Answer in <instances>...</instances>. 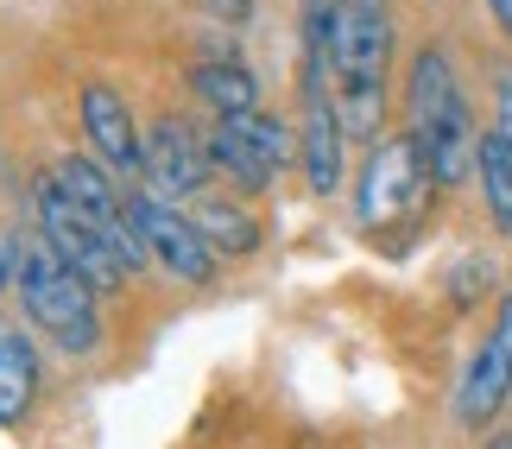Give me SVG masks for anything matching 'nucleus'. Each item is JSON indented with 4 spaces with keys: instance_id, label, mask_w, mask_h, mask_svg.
I'll return each mask as SVG.
<instances>
[{
    "instance_id": "nucleus-1",
    "label": "nucleus",
    "mask_w": 512,
    "mask_h": 449,
    "mask_svg": "<svg viewBox=\"0 0 512 449\" xmlns=\"http://www.w3.org/2000/svg\"><path fill=\"white\" fill-rule=\"evenodd\" d=\"M7 266H13V291L26 323L45 336L57 355L83 361L102 348V310H95V285L57 253L38 228L7 234Z\"/></svg>"
},
{
    "instance_id": "nucleus-2",
    "label": "nucleus",
    "mask_w": 512,
    "mask_h": 449,
    "mask_svg": "<svg viewBox=\"0 0 512 449\" xmlns=\"http://www.w3.org/2000/svg\"><path fill=\"white\" fill-rule=\"evenodd\" d=\"M405 140L418 146V165L437 190H456L468 171H475L481 133L475 114H468V95L456 83V64H449L443 45H424L411 57L405 76Z\"/></svg>"
},
{
    "instance_id": "nucleus-3",
    "label": "nucleus",
    "mask_w": 512,
    "mask_h": 449,
    "mask_svg": "<svg viewBox=\"0 0 512 449\" xmlns=\"http://www.w3.org/2000/svg\"><path fill=\"white\" fill-rule=\"evenodd\" d=\"M392 76V7L386 0H342L336 26V108L348 140H380Z\"/></svg>"
},
{
    "instance_id": "nucleus-4",
    "label": "nucleus",
    "mask_w": 512,
    "mask_h": 449,
    "mask_svg": "<svg viewBox=\"0 0 512 449\" xmlns=\"http://www.w3.org/2000/svg\"><path fill=\"white\" fill-rule=\"evenodd\" d=\"M32 228L45 234V241L64 253V260L83 272L95 291H114V285H127L133 272H140V260H133V253L114 241V234L89 216V209H76V197L51 178V171L32 184Z\"/></svg>"
},
{
    "instance_id": "nucleus-5",
    "label": "nucleus",
    "mask_w": 512,
    "mask_h": 449,
    "mask_svg": "<svg viewBox=\"0 0 512 449\" xmlns=\"http://www.w3.org/2000/svg\"><path fill=\"white\" fill-rule=\"evenodd\" d=\"M209 152H215V171L234 178V190L260 197V190H272L291 171V159H298V133H291L279 114L253 108V114H234V121H215Z\"/></svg>"
},
{
    "instance_id": "nucleus-6",
    "label": "nucleus",
    "mask_w": 512,
    "mask_h": 449,
    "mask_svg": "<svg viewBox=\"0 0 512 449\" xmlns=\"http://www.w3.org/2000/svg\"><path fill=\"white\" fill-rule=\"evenodd\" d=\"M127 222L140 228L146 260H159V272H171L177 285H209L215 279L222 253L203 241V228H196L190 216H177V203H165L159 190L127 184Z\"/></svg>"
},
{
    "instance_id": "nucleus-7",
    "label": "nucleus",
    "mask_w": 512,
    "mask_h": 449,
    "mask_svg": "<svg viewBox=\"0 0 512 449\" xmlns=\"http://www.w3.org/2000/svg\"><path fill=\"white\" fill-rule=\"evenodd\" d=\"M424 165H418V146L405 140H373L367 152V165H361V184H354V209H361V222L367 228H386V222H399L418 209L424 197Z\"/></svg>"
},
{
    "instance_id": "nucleus-8",
    "label": "nucleus",
    "mask_w": 512,
    "mask_h": 449,
    "mask_svg": "<svg viewBox=\"0 0 512 449\" xmlns=\"http://www.w3.org/2000/svg\"><path fill=\"white\" fill-rule=\"evenodd\" d=\"M336 76L329 70H310L304 64V114H298V165H304V184L310 197H336L342 184V108H336Z\"/></svg>"
},
{
    "instance_id": "nucleus-9",
    "label": "nucleus",
    "mask_w": 512,
    "mask_h": 449,
    "mask_svg": "<svg viewBox=\"0 0 512 449\" xmlns=\"http://www.w3.org/2000/svg\"><path fill=\"white\" fill-rule=\"evenodd\" d=\"M209 171H215V152H209V140L184 121V114L152 121V133H146V178H152V190H159L165 203L203 197Z\"/></svg>"
},
{
    "instance_id": "nucleus-10",
    "label": "nucleus",
    "mask_w": 512,
    "mask_h": 449,
    "mask_svg": "<svg viewBox=\"0 0 512 449\" xmlns=\"http://www.w3.org/2000/svg\"><path fill=\"white\" fill-rule=\"evenodd\" d=\"M76 108H83V127H89V146H95V159H102L114 178H140L146 171V133L133 127V108H127V95L121 89H108V83H83L76 89Z\"/></svg>"
},
{
    "instance_id": "nucleus-11",
    "label": "nucleus",
    "mask_w": 512,
    "mask_h": 449,
    "mask_svg": "<svg viewBox=\"0 0 512 449\" xmlns=\"http://www.w3.org/2000/svg\"><path fill=\"white\" fill-rule=\"evenodd\" d=\"M506 399H512V298L500 304L494 329H487V342L475 348V361H468V374L456 386V418L468 431H481V424H494Z\"/></svg>"
},
{
    "instance_id": "nucleus-12",
    "label": "nucleus",
    "mask_w": 512,
    "mask_h": 449,
    "mask_svg": "<svg viewBox=\"0 0 512 449\" xmlns=\"http://www.w3.org/2000/svg\"><path fill=\"white\" fill-rule=\"evenodd\" d=\"M32 399H38V355L26 329L0 317V431H19L32 418Z\"/></svg>"
},
{
    "instance_id": "nucleus-13",
    "label": "nucleus",
    "mask_w": 512,
    "mask_h": 449,
    "mask_svg": "<svg viewBox=\"0 0 512 449\" xmlns=\"http://www.w3.org/2000/svg\"><path fill=\"white\" fill-rule=\"evenodd\" d=\"M190 83H196V95H203L222 121L260 108V76H253L247 64H234V57H203V64L190 70Z\"/></svg>"
},
{
    "instance_id": "nucleus-14",
    "label": "nucleus",
    "mask_w": 512,
    "mask_h": 449,
    "mask_svg": "<svg viewBox=\"0 0 512 449\" xmlns=\"http://www.w3.org/2000/svg\"><path fill=\"white\" fill-rule=\"evenodd\" d=\"M190 222L203 228V241L215 253H228V260H241V253L260 247V222H253V209H241L234 197H209V203H196L190 209Z\"/></svg>"
},
{
    "instance_id": "nucleus-15",
    "label": "nucleus",
    "mask_w": 512,
    "mask_h": 449,
    "mask_svg": "<svg viewBox=\"0 0 512 449\" xmlns=\"http://www.w3.org/2000/svg\"><path fill=\"white\" fill-rule=\"evenodd\" d=\"M475 178H481V203H487L494 234H512V146L500 140V133H481Z\"/></svg>"
},
{
    "instance_id": "nucleus-16",
    "label": "nucleus",
    "mask_w": 512,
    "mask_h": 449,
    "mask_svg": "<svg viewBox=\"0 0 512 449\" xmlns=\"http://www.w3.org/2000/svg\"><path fill=\"white\" fill-rule=\"evenodd\" d=\"M203 7H209L215 19H234V26H241V19L253 13V0H203Z\"/></svg>"
},
{
    "instance_id": "nucleus-17",
    "label": "nucleus",
    "mask_w": 512,
    "mask_h": 449,
    "mask_svg": "<svg viewBox=\"0 0 512 449\" xmlns=\"http://www.w3.org/2000/svg\"><path fill=\"white\" fill-rule=\"evenodd\" d=\"M494 133L512 146V76H500V127H494Z\"/></svg>"
},
{
    "instance_id": "nucleus-18",
    "label": "nucleus",
    "mask_w": 512,
    "mask_h": 449,
    "mask_svg": "<svg viewBox=\"0 0 512 449\" xmlns=\"http://www.w3.org/2000/svg\"><path fill=\"white\" fill-rule=\"evenodd\" d=\"M487 7H494V19H500V32L512 38V0H487Z\"/></svg>"
},
{
    "instance_id": "nucleus-19",
    "label": "nucleus",
    "mask_w": 512,
    "mask_h": 449,
    "mask_svg": "<svg viewBox=\"0 0 512 449\" xmlns=\"http://www.w3.org/2000/svg\"><path fill=\"white\" fill-rule=\"evenodd\" d=\"M0 285H13V266H7V241H0Z\"/></svg>"
},
{
    "instance_id": "nucleus-20",
    "label": "nucleus",
    "mask_w": 512,
    "mask_h": 449,
    "mask_svg": "<svg viewBox=\"0 0 512 449\" xmlns=\"http://www.w3.org/2000/svg\"><path fill=\"white\" fill-rule=\"evenodd\" d=\"M487 449H512V437H494V443H487Z\"/></svg>"
}]
</instances>
